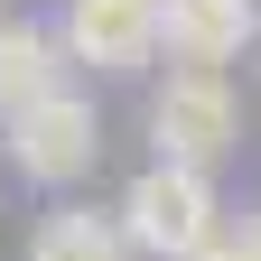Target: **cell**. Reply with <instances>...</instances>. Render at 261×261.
<instances>
[{
    "label": "cell",
    "mask_w": 261,
    "mask_h": 261,
    "mask_svg": "<svg viewBox=\"0 0 261 261\" xmlns=\"http://www.w3.org/2000/svg\"><path fill=\"white\" fill-rule=\"evenodd\" d=\"M121 233L130 252H159V261H196L205 243H224V205H215V177L205 168H168V159H149L140 177L121 187Z\"/></svg>",
    "instance_id": "obj_1"
},
{
    "label": "cell",
    "mask_w": 261,
    "mask_h": 261,
    "mask_svg": "<svg viewBox=\"0 0 261 261\" xmlns=\"http://www.w3.org/2000/svg\"><path fill=\"white\" fill-rule=\"evenodd\" d=\"M149 140L168 168H205L243 149V93L233 75H205V65H168V84L149 93Z\"/></svg>",
    "instance_id": "obj_2"
},
{
    "label": "cell",
    "mask_w": 261,
    "mask_h": 261,
    "mask_svg": "<svg viewBox=\"0 0 261 261\" xmlns=\"http://www.w3.org/2000/svg\"><path fill=\"white\" fill-rule=\"evenodd\" d=\"M93 159H103V112H93L75 84L10 121V168L28 187H75V177H93Z\"/></svg>",
    "instance_id": "obj_3"
},
{
    "label": "cell",
    "mask_w": 261,
    "mask_h": 261,
    "mask_svg": "<svg viewBox=\"0 0 261 261\" xmlns=\"http://www.w3.org/2000/svg\"><path fill=\"white\" fill-rule=\"evenodd\" d=\"M56 38H65L75 65H93V75H140L159 56V0H65Z\"/></svg>",
    "instance_id": "obj_4"
},
{
    "label": "cell",
    "mask_w": 261,
    "mask_h": 261,
    "mask_svg": "<svg viewBox=\"0 0 261 261\" xmlns=\"http://www.w3.org/2000/svg\"><path fill=\"white\" fill-rule=\"evenodd\" d=\"M252 38H261V0H159V56L168 65L224 75Z\"/></svg>",
    "instance_id": "obj_5"
},
{
    "label": "cell",
    "mask_w": 261,
    "mask_h": 261,
    "mask_svg": "<svg viewBox=\"0 0 261 261\" xmlns=\"http://www.w3.org/2000/svg\"><path fill=\"white\" fill-rule=\"evenodd\" d=\"M65 38L47 19H0V130H10L19 112H38L47 93H65Z\"/></svg>",
    "instance_id": "obj_6"
},
{
    "label": "cell",
    "mask_w": 261,
    "mask_h": 261,
    "mask_svg": "<svg viewBox=\"0 0 261 261\" xmlns=\"http://www.w3.org/2000/svg\"><path fill=\"white\" fill-rule=\"evenodd\" d=\"M28 261H130V233L103 205H56L38 233H28Z\"/></svg>",
    "instance_id": "obj_7"
},
{
    "label": "cell",
    "mask_w": 261,
    "mask_h": 261,
    "mask_svg": "<svg viewBox=\"0 0 261 261\" xmlns=\"http://www.w3.org/2000/svg\"><path fill=\"white\" fill-rule=\"evenodd\" d=\"M233 252H243V261H261V205H252V215L233 224Z\"/></svg>",
    "instance_id": "obj_8"
},
{
    "label": "cell",
    "mask_w": 261,
    "mask_h": 261,
    "mask_svg": "<svg viewBox=\"0 0 261 261\" xmlns=\"http://www.w3.org/2000/svg\"><path fill=\"white\" fill-rule=\"evenodd\" d=\"M196 261H243V252H233V233H224V243H205V252H196Z\"/></svg>",
    "instance_id": "obj_9"
},
{
    "label": "cell",
    "mask_w": 261,
    "mask_h": 261,
    "mask_svg": "<svg viewBox=\"0 0 261 261\" xmlns=\"http://www.w3.org/2000/svg\"><path fill=\"white\" fill-rule=\"evenodd\" d=\"M0 19H10V0H0Z\"/></svg>",
    "instance_id": "obj_10"
}]
</instances>
